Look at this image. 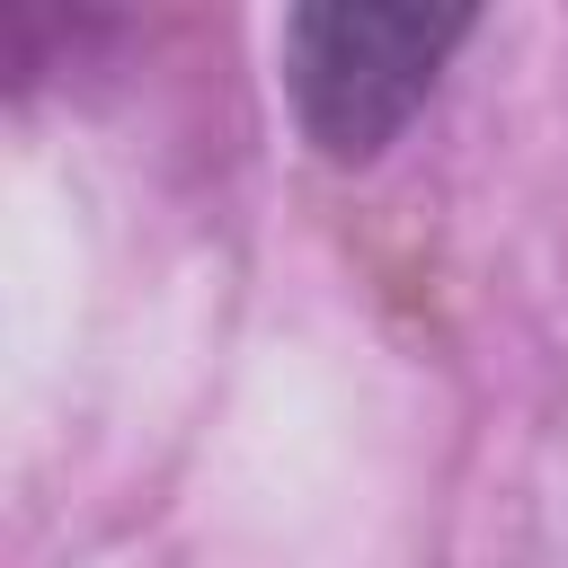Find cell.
Returning <instances> with one entry per match:
<instances>
[{
    "label": "cell",
    "instance_id": "6da1fadb",
    "mask_svg": "<svg viewBox=\"0 0 568 568\" xmlns=\"http://www.w3.org/2000/svg\"><path fill=\"white\" fill-rule=\"evenodd\" d=\"M470 9H417V0H311L284 9V89L302 115V142L337 169H364L399 142V124L426 106L435 71L470 44Z\"/></svg>",
    "mask_w": 568,
    "mask_h": 568
}]
</instances>
